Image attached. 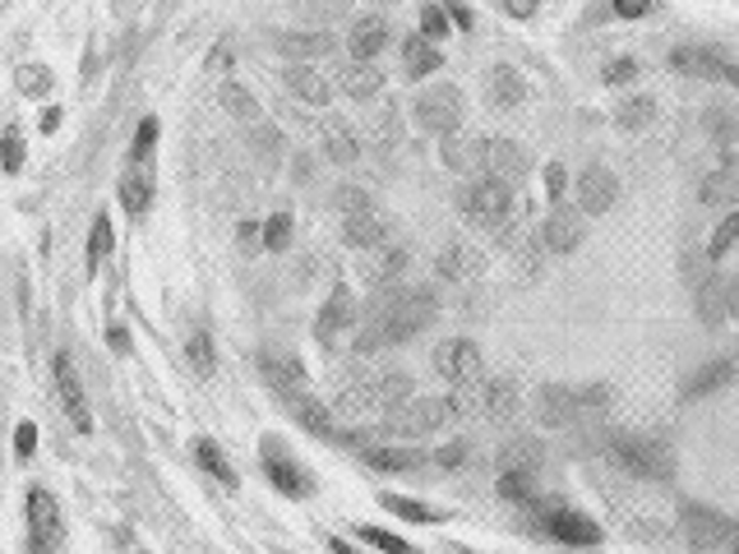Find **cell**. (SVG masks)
Masks as SVG:
<instances>
[{
    "label": "cell",
    "instance_id": "obj_1",
    "mask_svg": "<svg viewBox=\"0 0 739 554\" xmlns=\"http://www.w3.org/2000/svg\"><path fill=\"white\" fill-rule=\"evenodd\" d=\"M435 291H398L393 282L384 287V296L375 301V310H370V320H365V338H361V351H375V347H398V342H412L416 333L435 320Z\"/></svg>",
    "mask_w": 739,
    "mask_h": 554
},
{
    "label": "cell",
    "instance_id": "obj_2",
    "mask_svg": "<svg viewBox=\"0 0 739 554\" xmlns=\"http://www.w3.org/2000/svg\"><path fill=\"white\" fill-rule=\"evenodd\" d=\"M513 213V181L504 176H472V185L462 190V217L481 231H504Z\"/></svg>",
    "mask_w": 739,
    "mask_h": 554
},
{
    "label": "cell",
    "instance_id": "obj_3",
    "mask_svg": "<svg viewBox=\"0 0 739 554\" xmlns=\"http://www.w3.org/2000/svg\"><path fill=\"white\" fill-rule=\"evenodd\" d=\"M334 204L342 213V227H347V241L361 245V250H379L388 241V222H384V213L370 204V194L356 190V185H342L334 194Z\"/></svg>",
    "mask_w": 739,
    "mask_h": 554
},
{
    "label": "cell",
    "instance_id": "obj_4",
    "mask_svg": "<svg viewBox=\"0 0 739 554\" xmlns=\"http://www.w3.org/2000/svg\"><path fill=\"white\" fill-rule=\"evenodd\" d=\"M606 453L610 458L633 471V477H643V481H670L675 477V458H670V448L666 444H656V439H633V434H610L606 439Z\"/></svg>",
    "mask_w": 739,
    "mask_h": 554
},
{
    "label": "cell",
    "instance_id": "obj_5",
    "mask_svg": "<svg viewBox=\"0 0 739 554\" xmlns=\"http://www.w3.org/2000/svg\"><path fill=\"white\" fill-rule=\"evenodd\" d=\"M402 398H412V380L398 370H384V374H365L361 384H352L338 398V411H352V416H370V411H384V407H398Z\"/></svg>",
    "mask_w": 739,
    "mask_h": 554
},
{
    "label": "cell",
    "instance_id": "obj_6",
    "mask_svg": "<svg viewBox=\"0 0 739 554\" xmlns=\"http://www.w3.org/2000/svg\"><path fill=\"white\" fill-rule=\"evenodd\" d=\"M453 421V407L449 398H412V402H398V407H388V421L384 430L388 434H398V439H421V434H435Z\"/></svg>",
    "mask_w": 739,
    "mask_h": 554
},
{
    "label": "cell",
    "instance_id": "obj_7",
    "mask_svg": "<svg viewBox=\"0 0 739 554\" xmlns=\"http://www.w3.org/2000/svg\"><path fill=\"white\" fill-rule=\"evenodd\" d=\"M601 402H606V388H541V398H536V411H541V421L564 430V425H578V421H587L592 411H601Z\"/></svg>",
    "mask_w": 739,
    "mask_h": 554
},
{
    "label": "cell",
    "instance_id": "obj_8",
    "mask_svg": "<svg viewBox=\"0 0 739 554\" xmlns=\"http://www.w3.org/2000/svg\"><path fill=\"white\" fill-rule=\"evenodd\" d=\"M416 125L421 130H431V134H453L462 125V116H467V97L458 84H435V88H425L416 97Z\"/></svg>",
    "mask_w": 739,
    "mask_h": 554
},
{
    "label": "cell",
    "instance_id": "obj_9",
    "mask_svg": "<svg viewBox=\"0 0 739 554\" xmlns=\"http://www.w3.org/2000/svg\"><path fill=\"white\" fill-rule=\"evenodd\" d=\"M28 550L37 554H51L65 545V522H61V504H56V494L33 485L28 490Z\"/></svg>",
    "mask_w": 739,
    "mask_h": 554
},
{
    "label": "cell",
    "instance_id": "obj_10",
    "mask_svg": "<svg viewBox=\"0 0 739 554\" xmlns=\"http://www.w3.org/2000/svg\"><path fill=\"white\" fill-rule=\"evenodd\" d=\"M259 458H264V477L274 481V490H282L287 499H310V494H315L310 471L282 448V439H274V434H268V439L259 444Z\"/></svg>",
    "mask_w": 739,
    "mask_h": 554
},
{
    "label": "cell",
    "instance_id": "obj_11",
    "mask_svg": "<svg viewBox=\"0 0 739 554\" xmlns=\"http://www.w3.org/2000/svg\"><path fill=\"white\" fill-rule=\"evenodd\" d=\"M532 513H536V527L559 545H596L601 541V527L592 518H582V513L564 508V504H541L536 499Z\"/></svg>",
    "mask_w": 739,
    "mask_h": 554
},
{
    "label": "cell",
    "instance_id": "obj_12",
    "mask_svg": "<svg viewBox=\"0 0 739 554\" xmlns=\"http://www.w3.org/2000/svg\"><path fill=\"white\" fill-rule=\"evenodd\" d=\"M481 370H485V361H481V347H476V342L449 338V342L435 347V374H439V380H449L453 388L481 380Z\"/></svg>",
    "mask_w": 739,
    "mask_h": 554
},
{
    "label": "cell",
    "instance_id": "obj_13",
    "mask_svg": "<svg viewBox=\"0 0 739 554\" xmlns=\"http://www.w3.org/2000/svg\"><path fill=\"white\" fill-rule=\"evenodd\" d=\"M685 537L693 550H722V545H735V522L726 513L716 508H698V504H685Z\"/></svg>",
    "mask_w": 739,
    "mask_h": 554
},
{
    "label": "cell",
    "instance_id": "obj_14",
    "mask_svg": "<svg viewBox=\"0 0 739 554\" xmlns=\"http://www.w3.org/2000/svg\"><path fill=\"white\" fill-rule=\"evenodd\" d=\"M675 74H689V79H722V84H739V70L726 51L716 47H675L670 56Z\"/></svg>",
    "mask_w": 739,
    "mask_h": 554
},
{
    "label": "cell",
    "instance_id": "obj_15",
    "mask_svg": "<svg viewBox=\"0 0 739 554\" xmlns=\"http://www.w3.org/2000/svg\"><path fill=\"white\" fill-rule=\"evenodd\" d=\"M56 393H61V407L74 421V430L88 434L93 430V416H88V402H84V384H80V370H74V356L70 351H56Z\"/></svg>",
    "mask_w": 739,
    "mask_h": 554
},
{
    "label": "cell",
    "instance_id": "obj_16",
    "mask_svg": "<svg viewBox=\"0 0 739 554\" xmlns=\"http://www.w3.org/2000/svg\"><path fill=\"white\" fill-rule=\"evenodd\" d=\"M619 200V181H615V171L606 167H587L578 176V213L582 217H601V213H610V204Z\"/></svg>",
    "mask_w": 739,
    "mask_h": 554
},
{
    "label": "cell",
    "instance_id": "obj_17",
    "mask_svg": "<svg viewBox=\"0 0 739 554\" xmlns=\"http://www.w3.org/2000/svg\"><path fill=\"white\" fill-rule=\"evenodd\" d=\"M528 171V153L513 138H481V167L476 176H504V181H522Z\"/></svg>",
    "mask_w": 739,
    "mask_h": 554
},
{
    "label": "cell",
    "instance_id": "obj_18",
    "mask_svg": "<svg viewBox=\"0 0 739 554\" xmlns=\"http://www.w3.org/2000/svg\"><path fill=\"white\" fill-rule=\"evenodd\" d=\"M582 231H587L582 213L555 200V208H550V217H546V231H541V236H546V250H550V254H573V250L582 245Z\"/></svg>",
    "mask_w": 739,
    "mask_h": 554
},
{
    "label": "cell",
    "instance_id": "obj_19",
    "mask_svg": "<svg viewBox=\"0 0 739 554\" xmlns=\"http://www.w3.org/2000/svg\"><path fill=\"white\" fill-rule=\"evenodd\" d=\"M352 314H356V296L347 291V287H334V296L324 301L319 320H315V338L328 347V342L338 338V333H347V324H352Z\"/></svg>",
    "mask_w": 739,
    "mask_h": 554
},
{
    "label": "cell",
    "instance_id": "obj_20",
    "mask_svg": "<svg viewBox=\"0 0 739 554\" xmlns=\"http://www.w3.org/2000/svg\"><path fill=\"white\" fill-rule=\"evenodd\" d=\"M287 411L296 416V421H301L310 434H319V439H334V434H338V425H334V407H324L319 398H310L305 388L287 393Z\"/></svg>",
    "mask_w": 739,
    "mask_h": 554
},
{
    "label": "cell",
    "instance_id": "obj_21",
    "mask_svg": "<svg viewBox=\"0 0 739 554\" xmlns=\"http://www.w3.org/2000/svg\"><path fill=\"white\" fill-rule=\"evenodd\" d=\"M121 208L130 217H144L153 208V167L148 162H130V171L121 176Z\"/></svg>",
    "mask_w": 739,
    "mask_h": 554
},
{
    "label": "cell",
    "instance_id": "obj_22",
    "mask_svg": "<svg viewBox=\"0 0 739 554\" xmlns=\"http://www.w3.org/2000/svg\"><path fill=\"white\" fill-rule=\"evenodd\" d=\"M338 88L356 103H370L379 88H384V74L375 70V61H352V65H338Z\"/></svg>",
    "mask_w": 739,
    "mask_h": 554
},
{
    "label": "cell",
    "instance_id": "obj_23",
    "mask_svg": "<svg viewBox=\"0 0 739 554\" xmlns=\"http://www.w3.org/2000/svg\"><path fill=\"white\" fill-rule=\"evenodd\" d=\"M347 47H352V61H375V56L388 47V24L384 19H356Z\"/></svg>",
    "mask_w": 739,
    "mask_h": 554
},
{
    "label": "cell",
    "instance_id": "obj_24",
    "mask_svg": "<svg viewBox=\"0 0 739 554\" xmlns=\"http://www.w3.org/2000/svg\"><path fill=\"white\" fill-rule=\"evenodd\" d=\"M287 88L296 93V97H305L310 107H324L328 97H334V84H328V79H324L315 65H301V61L287 70Z\"/></svg>",
    "mask_w": 739,
    "mask_h": 554
},
{
    "label": "cell",
    "instance_id": "obj_25",
    "mask_svg": "<svg viewBox=\"0 0 739 554\" xmlns=\"http://www.w3.org/2000/svg\"><path fill=\"white\" fill-rule=\"evenodd\" d=\"M259 365H264L268 384H274V388L282 393V398H287V393H296V388H305L301 361H291V356H282V351H264V356H259Z\"/></svg>",
    "mask_w": 739,
    "mask_h": 554
},
{
    "label": "cell",
    "instance_id": "obj_26",
    "mask_svg": "<svg viewBox=\"0 0 739 554\" xmlns=\"http://www.w3.org/2000/svg\"><path fill=\"white\" fill-rule=\"evenodd\" d=\"M361 458L375 467V471H416V467L431 462V458H425V453H416V448H388V444L361 448Z\"/></svg>",
    "mask_w": 739,
    "mask_h": 554
},
{
    "label": "cell",
    "instance_id": "obj_27",
    "mask_svg": "<svg viewBox=\"0 0 739 554\" xmlns=\"http://www.w3.org/2000/svg\"><path fill=\"white\" fill-rule=\"evenodd\" d=\"M481 254L472 250V245H462V241H453L449 250L439 254V273L449 277V282H472V277H481Z\"/></svg>",
    "mask_w": 739,
    "mask_h": 554
},
{
    "label": "cell",
    "instance_id": "obj_28",
    "mask_svg": "<svg viewBox=\"0 0 739 554\" xmlns=\"http://www.w3.org/2000/svg\"><path fill=\"white\" fill-rule=\"evenodd\" d=\"M439 65H444V56L435 51V43H425L421 33L402 43V70H407V79H425V74H435Z\"/></svg>",
    "mask_w": 739,
    "mask_h": 554
},
{
    "label": "cell",
    "instance_id": "obj_29",
    "mask_svg": "<svg viewBox=\"0 0 739 554\" xmlns=\"http://www.w3.org/2000/svg\"><path fill=\"white\" fill-rule=\"evenodd\" d=\"M522 97H528V84H522V74L513 65H495L490 70V103L499 111H513Z\"/></svg>",
    "mask_w": 739,
    "mask_h": 554
},
{
    "label": "cell",
    "instance_id": "obj_30",
    "mask_svg": "<svg viewBox=\"0 0 739 554\" xmlns=\"http://www.w3.org/2000/svg\"><path fill=\"white\" fill-rule=\"evenodd\" d=\"M185 365L199 374V380H208V374L218 370V351H213V333L208 328H194L185 338Z\"/></svg>",
    "mask_w": 739,
    "mask_h": 554
},
{
    "label": "cell",
    "instance_id": "obj_31",
    "mask_svg": "<svg viewBox=\"0 0 739 554\" xmlns=\"http://www.w3.org/2000/svg\"><path fill=\"white\" fill-rule=\"evenodd\" d=\"M541 444L536 439H509L499 448V471H536L541 467Z\"/></svg>",
    "mask_w": 739,
    "mask_h": 554
},
{
    "label": "cell",
    "instance_id": "obj_32",
    "mask_svg": "<svg viewBox=\"0 0 739 554\" xmlns=\"http://www.w3.org/2000/svg\"><path fill=\"white\" fill-rule=\"evenodd\" d=\"M444 162H449L453 171L476 176V167H481V138H453V134H444Z\"/></svg>",
    "mask_w": 739,
    "mask_h": 554
},
{
    "label": "cell",
    "instance_id": "obj_33",
    "mask_svg": "<svg viewBox=\"0 0 739 554\" xmlns=\"http://www.w3.org/2000/svg\"><path fill=\"white\" fill-rule=\"evenodd\" d=\"M379 504H384L388 513H398V518H407V522H421V527H435V522L449 518V513H439V508L421 504V499H402V494H384Z\"/></svg>",
    "mask_w": 739,
    "mask_h": 554
},
{
    "label": "cell",
    "instance_id": "obj_34",
    "mask_svg": "<svg viewBox=\"0 0 739 554\" xmlns=\"http://www.w3.org/2000/svg\"><path fill=\"white\" fill-rule=\"evenodd\" d=\"M194 458H199V467L208 471L213 481H222V490H237V471H231V462L222 458L213 439H194Z\"/></svg>",
    "mask_w": 739,
    "mask_h": 554
},
{
    "label": "cell",
    "instance_id": "obj_35",
    "mask_svg": "<svg viewBox=\"0 0 739 554\" xmlns=\"http://www.w3.org/2000/svg\"><path fill=\"white\" fill-rule=\"evenodd\" d=\"M499 494H504L509 504H522V508H532V504L541 499L532 471H499Z\"/></svg>",
    "mask_w": 739,
    "mask_h": 554
},
{
    "label": "cell",
    "instance_id": "obj_36",
    "mask_svg": "<svg viewBox=\"0 0 739 554\" xmlns=\"http://www.w3.org/2000/svg\"><path fill=\"white\" fill-rule=\"evenodd\" d=\"M324 144H328V157H334V162H356V157H361L356 134L347 130L342 121H328V125H324Z\"/></svg>",
    "mask_w": 739,
    "mask_h": 554
},
{
    "label": "cell",
    "instance_id": "obj_37",
    "mask_svg": "<svg viewBox=\"0 0 739 554\" xmlns=\"http://www.w3.org/2000/svg\"><path fill=\"white\" fill-rule=\"evenodd\" d=\"M730 380H735V361H712L703 374H693V384L685 388V398L693 402V398H703V393L722 388V384H730Z\"/></svg>",
    "mask_w": 739,
    "mask_h": 554
},
{
    "label": "cell",
    "instance_id": "obj_38",
    "mask_svg": "<svg viewBox=\"0 0 739 554\" xmlns=\"http://www.w3.org/2000/svg\"><path fill=\"white\" fill-rule=\"evenodd\" d=\"M111 245H116V231H111V217L102 213V217L93 222V236H88V273L102 268V260L111 254Z\"/></svg>",
    "mask_w": 739,
    "mask_h": 554
},
{
    "label": "cell",
    "instance_id": "obj_39",
    "mask_svg": "<svg viewBox=\"0 0 739 554\" xmlns=\"http://www.w3.org/2000/svg\"><path fill=\"white\" fill-rule=\"evenodd\" d=\"M222 107L237 116V121H245V125L259 121V103H255V97H250L241 84H222Z\"/></svg>",
    "mask_w": 739,
    "mask_h": 554
},
{
    "label": "cell",
    "instance_id": "obj_40",
    "mask_svg": "<svg viewBox=\"0 0 739 554\" xmlns=\"http://www.w3.org/2000/svg\"><path fill=\"white\" fill-rule=\"evenodd\" d=\"M703 185H707V190H703V204H730V200H735V167L726 162L722 171H712Z\"/></svg>",
    "mask_w": 739,
    "mask_h": 554
},
{
    "label": "cell",
    "instance_id": "obj_41",
    "mask_svg": "<svg viewBox=\"0 0 739 554\" xmlns=\"http://www.w3.org/2000/svg\"><path fill=\"white\" fill-rule=\"evenodd\" d=\"M158 116H144L140 130H134V148H130V162H148L153 157V144H158Z\"/></svg>",
    "mask_w": 739,
    "mask_h": 554
},
{
    "label": "cell",
    "instance_id": "obj_42",
    "mask_svg": "<svg viewBox=\"0 0 739 554\" xmlns=\"http://www.w3.org/2000/svg\"><path fill=\"white\" fill-rule=\"evenodd\" d=\"M282 47L291 56H324V51H334V37H324V33H301V37H282Z\"/></svg>",
    "mask_w": 739,
    "mask_h": 554
},
{
    "label": "cell",
    "instance_id": "obj_43",
    "mask_svg": "<svg viewBox=\"0 0 739 554\" xmlns=\"http://www.w3.org/2000/svg\"><path fill=\"white\" fill-rule=\"evenodd\" d=\"M291 245V217L287 213H274L264 222V250H274V254H282Z\"/></svg>",
    "mask_w": 739,
    "mask_h": 554
},
{
    "label": "cell",
    "instance_id": "obj_44",
    "mask_svg": "<svg viewBox=\"0 0 739 554\" xmlns=\"http://www.w3.org/2000/svg\"><path fill=\"white\" fill-rule=\"evenodd\" d=\"M407 268V254L398 250V245H379V264H375V282L379 287H388L393 282V277Z\"/></svg>",
    "mask_w": 739,
    "mask_h": 554
},
{
    "label": "cell",
    "instance_id": "obj_45",
    "mask_svg": "<svg viewBox=\"0 0 739 554\" xmlns=\"http://www.w3.org/2000/svg\"><path fill=\"white\" fill-rule=\"evenodd\" d=\"M735 236H739V213H726V222L716 227L712 245H707V260H726V254H730V245H735Z\"/></svg>",
    "mask_w": 739,
    "mask_h": 554
},
{
    "label": "cell",
    "instance_id": "obj_46",
    "mask_svg": "<svg viewBox=\"0 0 739 554\" xmlns=\"http://www.w3.org/2000/svg\"><path fill=\"white\" fill-rule=\"evenodd\" d=\"M421 37H425V43L449 37V14H444V5H425L421 10Z\"/></svg>",
    "mask_w": 739,
    "mask_h": 554
},
{
    "label": "cell",
    "instance_id": "obj_47",
    "mask_svg": "<svg viewBox=\"0 0 739 554\" xmlns=\"http://www.w3.org/2000/svg\"><path fill=\"white\" fill-rule=\"evenodd\" d=\"M361 541L379 545V550H393V554H412V545H407L402 537H393V531H384V527H361Z\"/></svg>",
    "mask_w": 739,
    "mask_h": 554
},
{
    "label": "cell",
    "instance_id": "obj_48",
    "mask_svg": "<svg viewBox=\"0 0 739 554\" xmlns=\"http://www.w3.org/2000/svg\"><path fill=\"white\" fill-rule=\"evenodd\" d=\"M51 88V74L43 65H24L19 70V93H28V97H43Z\"/></svg>",
    "mask_w": 739,
    "mask_h": 554
},
{
    "label": "cell",
    "instance_id": "obj_49",
    "mask_svg": "<svg viewBox=\"0 0 739 554\" xmlns=\"http://www.w3.org/2000/svg\"><path fill=\"white\" fill-rule=\"evenodd\" d=\"M0 167H5V171H19V167H24V138H19V134H5V138H0Z\"/></svg>",
    "mask_w": 739,
    "mask_h": 554
},
{
    "label": "cell",
    "instance_id": "obj_50",
    "mask_svg": "<svg viewBox=\"0 0 739 554\" xmlns=\"http://www.w3.org/2000/svg\"><path fill=\"white\" fill-rule=\"evenodd\" d=\"M652 121V97H638V103H629L625 111H619V125L633 130V125H647Z\"/></svg>",
    "mask_w": 739,
    "mask_h": 554
},
{
    "label": "cell",
    "instance_id": "obj_51",
    "mask_svg": "<svg viewBox=\"0 0 739 554\" xmlns=\"http://www.w3.org/2000/svg\"><path fill=\"white\" fill-rule=\"evenodd\" d=\"M633 79H638V61H633V56H619V61H610L606 65V84H633Z\"/></svg>",
    "mask_w": 739,
    "mask_h": 554
},
{
    "label": "cell",
    "instance_id": "obj_52",
    "mask_svg": "<svg viewBox=\"0 0 739 554\" xmlns=\"http://www.w3.org/2000/svg\"><path fill=\"white\" fill-rule=\"evenodd\" d=\"M33 448H37V425H33V421H19V430H14V453H19V458H33Z\"/></svg>",
    "mask_w": 739,
    "mask_h": 554
},
{
    "label": "cell",
    "instance_id": "obj_53",
    "mask_svg": "<svg viewBox=\"0 0 739 554\" xmlns=\"http://www.w3.org/2000/svg\"><path fill=\"white\" fill-rule=\"evenodd\" d=\"M546 190H550V204L559 200L564 190H569V171H564L559 162H550V167H546Z\"/></svg>",
    "mask_w": 739,
    "mask_h": 554
},
{
    "label": "cell",
    "instance_id": "obj_54",
    "mask_svg": "<svg viewBox=\"0 0 739 554\" xmlns=\"http://www.w3.org/2000/svg\"><path fill=\"white\" fill-rule=\"evenodd\" d=\"M619 19H638V14H652L656 5H652V0H615V5H610Z\"/></svg>",
    "mask_w": 739,
    "mask_h": 554
},
{
    "label": "cell",
    "instance_id": "obj_55",
    "mask_svg": "<svg viewBox=\"0 0 739 554\" xmlns=\"http://www.w3.org/2000/svg\"><path fill=\"white\" fill-rule=\"evenodd\" d=\"M546 0H504V14H513V19H532Z\"/></svg>",
    "mask_w": 739,
    "mask_h": 554
},
{
    "label": "cell",
    "instance_id": "obj_56",
    "mask_svg": "<svg viewBox=\"0 0 739 554\" xmlns=\"http://www.w3.org/2000/svg\"><path fill=\"white\" fill-rule=\"evenodd\" d=\"M499 5H504V0H499Z\"/></svg>",
    "mask_w": 739,
    "mask_h": 554
}]
</instances>
